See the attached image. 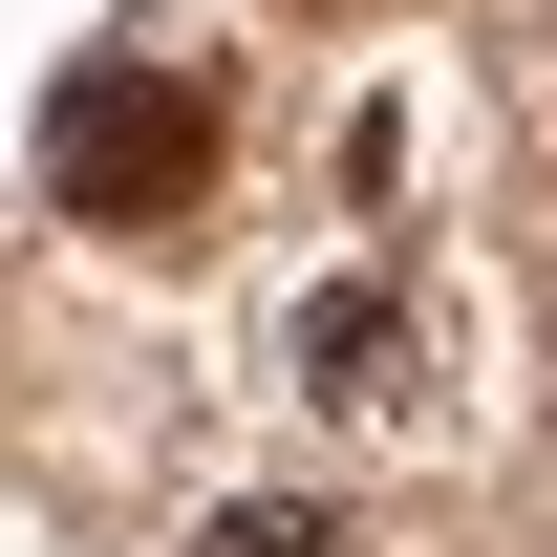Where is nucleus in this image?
Masks as SVG:
<instances>
[{"mask_svg":"<svg viewBox=\"0 0 557 557\" xmlns=\"http://www.w3.org/2000/svg\"><path fill=\"white\" fill-rule=\"evenodd\" d=\"M44 194H65L86 236H172V214L214 194V86L172 65V44H86V65L44 86Z\"/></svg>","mask_w":557,"mask_h":557,"instance_id":"f257e3e1","label":"nucleus"},{"mask_svg":"<svg viewBox=\"0 0 557 557\" xmlns=\"http://www.w3.org/2000/svg\"><path fill=\"white\" fill-rule=\"evenodd\" d=\"M408 364H429V322L386 300V278H344V300H300V408L386 429V408H408Z\"/></svg>","mask_w":557,"mask_h":557,"instance_id":"f03ea898","label":"nucleus"},{"mask_svg":"<svg viewBox=\"0 0 557 557\" xmlns=\"http://www.w3.org/2000/svg\"><path fill=\"white\" fill-rule=\"evenodd\" d=\"M194 557H364V536H344V515H322V493H236V515H214Z\"/></svg>","mask_w":557,"mask_h":557,"instance_id":"7ed1b4c3","label":"nucleus"}]
</instances>
